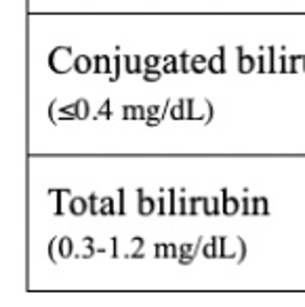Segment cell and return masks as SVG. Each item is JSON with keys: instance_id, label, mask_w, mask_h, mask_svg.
I'll use <instances>...</instances> for the list:
<instances>
[{"instance_id": "6da1fadb", "label": "cell", "mask_w": 305, "mask_h": 307, "mask_svg": "<svg viewBox=\"0 0 305 307\" xmlns=\"http://www.w3.org/2000/svg\"><path fill=\"white\" fill-rule=\"evenodd\" d=\"M74 59L70 47H57L49 53V67L55 74H68L74 69Z\"/></svg>"}, {"instance_id": "9c48e42d", "label": "cell", "mask_w": 305, "mask_h": 307, "mask_svg": "<svg viewBox=\"0 0 305 307\" xmlns=\"http://www.w3.org/2000/svg\"><path fill=\"white\" fill-rule=\"evenodd\" d=\"M160 69H162V74H181L179 72V59L175 55L162 57V65H160Z\"/></svg>"}, {"instance_id": "3957f363", "label": "cell", "mask_w": 305, "mask_h": 307, "mask_svg": "<svg viewBox=\"0 0 305 307\" xmlns=\"http://www.w3.org/2000/svg\"><path fill=\"white\" fill-rule=\"evenodd\" d=\"M209 72L211 74H223V72H226V47H219L217 55H211V59H209Z\"/></svg>"}, {"instance_id": "30bf717a", "label": "cell", "mask_w": 305, "mask_h": 307, "mask_svg": "<svg viewBox=\"0 0 305 307\" xmlns=\"http://www.w3.org/2000/svg\"><path fill=\"white\" fill-rule=\"evenodd\" d=\"M88 210V200H84V198H80V196H76V198H72V202H70V213L72 215H84Z\"/></svg>"}, {"instance_id": "603a6c76", "label": "cell", "mask_w": 305, "mask_h": 307, "mask_svg": "<svg viewBox=\"0 0 305 307\" xmlns=\"http://www.w3.org/2000/svg\"><path fill=\"white\" fill-rule=\"evenodd\" d=\"M301 57L303 55H291L289 57V72H293V74L299 72L301 69Z\"/></svg>"}, {"instance_id": "7c38bea8", "label": "cell", "mask_w": 305, "mask_h": 307, "mask_svg": "<svg viewBox=\"0 0 305 307\" xmlns=\"http://www.w3.org/2000/svg\"><path fill=\"white\" fill-rule=\"evenodd\" d=\"M51 194L57 196V215L64 213V206L66 202H72V194L70 189H51Z\"/></svg>"}, {"instance_id": "7a4b0ae2", "label": "cell", "mask_w": 305, "mask_h": 307, "mask_svg": "<svg viewBox=\"0 0 305 307\" xmlns=\"http://www.w3.org/2000/svg\"><path fill=\"white\" fill-rule=\"evenodd\" d=\"M257 69V59L250 57V55H244V49L238 47V72L240 74H250Z\"/></svg>"}, {"instance_id": "d6a6232c", "label": "cell", "mask_w": 305, "mask_h": 307, "mask_svg": "<svg viewBox=\"0 0 305 307\" xmlns=\"http://www.w3.org/2000/svg\"><path fill=\"white\" fill-rule=\"evenodd\" d=\"M160 122H162L160 118H148V120H146V124H148V126H156V124H160Z\"/></svg>"}, {"instance_id": "4dcf8cb0", "label": "cell", "mask_w": 305, "mask_h": 307, "mask_svg": "<svg viewBox=\"0 0 305 307\" xmlns=\"http://www.w3.org/2000/svg\"><path fill=\"white\" fill-rule=\"evenodd\" d=\"M166 202H168V200H166V198H162V196H160V200H158V213H160V215L168 213V210H166Z\"/></svg>"}, {"instance_id": "ac0fdd59", "label": "cell", "mask_w": 305, "mask_h": 307, "mask_svg": "<svg viewBox=\"0 0 305 307\" xmlns=\"http://www.w3.org/2000/svg\"><path fill=\"white\" fill-rule=\"evenodd\" d=\"M253 213L255 215H267L270 208H267V198H253Z\"/></svg>"}, {"instance_id": "5bb4252c", "label": "cell", "mask_w": 305, "mask_h": 307, "mask_svg": "<svg viewBox=\"0 0 305 307\" xmlns=\"http://www.w3.org/2000/svg\"><path fill=\"white\" fill-rule=\"evenodd\" d=\"M209 69V59L204 55H194L192 57V72L194 74H204Z\"/></svg>"}, {"instance_id": "5b68a950", "label": "cell", "mask_w": 305, "mask_h": 307, "mask_svg": "<svg viewBox=\"0 0 305 307\" xmlns=\"http://www.w3.org/2000/svg\"><path fill=\"white\" fill-rule=\"evenodd\" d=\"M137 196H139V206H137L139 215L148 217V215H152V213H154V210H156V200L143 194V189H141V187L137 189Z\"/></svg>"}, {"instance_id": "2e32d148", "label": "cell", "mask_w": 305, "mask_h": 307, "mask_svg": "<svg viewBox=\"0 0 305 307\" xmlns=\"http://www.w3.org/2000/svg\"><path fill=\"white\" fill-rule=\"evenodd\" d=\"M88 114H91L88 101H86V99H76V116H78V120L88 118Z\"/></svg>"}, {"instance_id": "44dd1931", "label": "cell", "mask_w": 305, "mask_h": 307, "mask_svg": "<svg viewBox=\"0 0 305 307\" xmlns=\"http://www.w3.org/2000/svg\"><path fill=\"white\" fill-rule=\"evenodd\" d=\"M143 65H146V69H158L160 65H162V59H160L158 55H148L146 59H143Z\"/></svg>"}, {"instance_id": "f1b7e54d", "label": "cell", "mask_w": 305, "mask_h": 307, "mask_svg": "<svg viewBox=\"0 0 305 307\" xmlns=\"http://www.w3.org/2000/svg\"><path fill=\"white\" fill-rule=\"evenodd\" d=\"M135 116L139 120H148V108H141V105H135Z\"/></svg>"}, {"instance_id": "ba28073f", "label": "cell", "mask_w": 305, "mask_h": 307, "mask_svg": "<svg viewBox=\"0 0 305 307\" xmlns=\"http://www.w3.org/2000/svg\"><path fill=\"white\" fill-rule=\"evenodd\" d=\"M74 69H76V74H88L93 69V59L88 55H76Z\"/></svg>"}, {"instance_id": "277c9868", "label": "cell", "mask_w": 305, "mask_h": 307, "mask_svg": "<svg viewBox=\"0 0 305 307\" xmlns=\"http://www.w3.org/2000/svg\"><path fill=\"white\" fill-rule=\"evenodd\" d=\"M112 69H114V59H110L107 55L93 57V72L95 74H110L112 76Z\"/></svg>"}, {"instance_id": "d4e9b609", "label": "cell", "mask_w": 305, "mask_h": 307, "mask_svg": "<svg viewBox=\"0 0 305 307\" xmlns=\"http://www.w3.org/2000/svg\"><path fill=\"white\" fill-rule=\"evenodd\" d=\"M112 116V108H110V99H105L103 105L99 108V112H97L95 118H110Z\"/></svg>"}, {"instance_id": "d6986e66", "label": "cell", "mask_w": 305, "mask_h": 307, "mask_svg": "<svg viewBox=\"0 0 305 307\" xmlns=\"http://www.w3.org/2000/svg\"><path fill=\"white\" fill-rule=\"evenodd\" d=\"M122 69H124V65H122V55H116V57H114V69H112L110 82H116V80H118L120 74H122Z\"/></svg>"}, {"instance_id": "7402d4cb", "label": "cell", "mask_w": 305, "mask_h": 307, "mask_svg": "<svg viewBox=\"0 0 305 307\" xmlns=\"http://www.w3.org/2000/svg\"><path fill=\"white\" fill-rule=\"evenodd\" d=\"M265 49H261V53H259V57H257V69L261 74H265V72H270L267 69V53H263Z\"/></svg>"}, {"instance_id": "83f0119b", "label": "cell", "mask_w": 305, "mask_h": 307, "mask_svg": "<svg viewBox=\"0 0 305 307\" xmlns=\"http://www.w3.org/2000/svg\"><path fill=\"white\" fill-rule=\"evenodd\" d=\"M240 210L244 215H248V213H253V200L250 198H244V200H240Z\"/></svg>"}, {"instance_id": "8992f818", "label": "cell", "mask_w": 305, "mask_h": 307, "mask_svg": "<svg viewBox=\"0 0 305 307\" xmlns=\"http://www.w3.org/2000/svg\"><path fill=\"white\" fill-rule=\"evenodd\" d=\"M122 65L127 74H139L141 72V57L139 55H122Z\"/></svg>"}, {"instance_id": "52a82bcc", "label": "cell", "mask_w": 305, "mask_h": 307, "mask_svg": "<svg viewBox=\"0 0 305 307\" xmlns=\"http://www.w3.org/2000/svg\"><path fill=\"white\" fill-rule=\"evenodd\" d=\"M238 210H240V200L234 196H228V189H223V213L236 215Z\"/></svg>"}, {"instance_id": "4316f807", "label": "cell", "mask_w": 305, "mask_h": 307, "mask_svg": "<svg viewBox=\"0 0 305 307\" xmlns=\"http://www.w3.org/2000/svg\"><path fill=\"white\" fill-rule=\"evenodd\" d=\"M122 118L124 120H135V105H124L122 108Z\"/></svg>"}, {"instance_id": "e0dca14e", "label": "cell", "mask_w": 305, "mask_h": 307, "mask_svg": "<svg viewBox=\"0 0 305 307\" xmlns=\"http://www.w3.org/2000/svg\"><path fill=\"white\" fill-rule=\"evenodd\" d=\"M101 215H114L116 213V200L114 198H101V208H99Z\"/></svg>"}, {"instance_id": "1f68e13d", "label": "cell", "mask_w": 305, "mask_h": 307, "mask_svg": "<svg viewBox=\"0 0 305 307\" xmlns=\"http://www.w3.org/2000/svg\"><path fill=\"white\" fill-rule=\"evenodd\" d=\"M118 202H120V208H118V213L124 215V187L118 189Z\"/></svg>"}, {"instance_id": "484cf974", "label": "cell", "mask_w": 305, "mask_h": 307, "mask_svg": "<svg viewBox=\"0 0 305 307\" xmlns=\"http://www.w3.org/2000/svg\"><path fill=\"white\" fill-rule=\"evenodd\" d=\"M276 69H278L280 74H286V72H289V57H286V55H280V57H278Z\"/></svg>"}, {"instance_id": "f546056e", "label": "cell", "mask_w": 305, "mask_h": 307, "mask_svg": "<svg viewBox=\"0 0 305 307\" xmlns=\"http://www.w3.org/2000/svg\"><path fill=\"white\" fill-rule=\"evenodd\" d=\"M177 213H187V198L177 200Z\"/></svg>"}, {"instance_id": "ffe728a7", "label": "cell", "mask_w": 305, "mask_h": 307, "mask_svg": "<svg viewBox=\"0 0 305 307\" xmlns=\"http://www.w3.org/2000/svg\"><path fill=\"white\" fill-rule=\"evenodd\" d=\"M162 78V69H143V80L146 82H158Z\"/></svg>"}, {"instance_id": "9a60e30c", "label": "cell", "mask_w": 305, "mask_h": 307, "mask_svg": "<svg viewBox=\"0 0 305 307\" xmlns=\"http://www.w3.org/2000/svg\"><path fill=\"white\" fill-rule=\"evenodd\" d=\"M179 72L181 74H190L192 72V55L187 51H183L179 55Z\"/></svg>"}, {"instance_id": "8fae6325", "label": "cell", "mask_w": 305, "mask_h": 307, "mask_svg": "<svg viewBox=\"0 0 305 307\" xmlns=\"http://www.w3.org/2000/svg\"><path fill=\"white\" fill-rule=\"evenodd\" d=\"M168 116L173 118V120H183V118H187V112H185V97H183V99H177L175 105H170Z\"/></svg>"}, {"instance_id": "cb8c5ba5", "label": "cell", "mask_w": 305, "mask_h": 307, "mask_svg": "<svg viewBox=\"0 0 305 307\" xmlns=\"http://www.w3.org/2000/svg\"><path fill=\"white\" fill-rule=\"evenodd\" d=\"M86 200H88V210H91L93 215H95V213H99V208H101V200L97 198V194H91Z\"/></svg>"}, {"instance_id": "4fadbf2b", "label": "cell", "mask_w": 305, "mask_h": 307, "mask_svg": "<svg viewBox=\"0 0 305 307\" xmlns=\"http://www.w3.org/2000/svg\"><path fill=\"white\" fill-rule=\"evenodd\" d=\"M219 202H221V200H217V198H204V200H202L204 213H206V215H217V213H223V206H221Z\"/></svg>"}]
</instances>
